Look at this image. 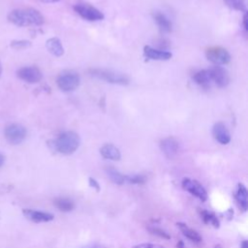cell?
Wrapping results in <instances>:
<instances>
[{"instance_id":"obj_1","label":"cell","mask_w":248,"mask_h":248,"mask_svg":"<svg viewBox=\"0 0 248 248\" xmlns=\"http://www.w3.org/2000/svg\"><path fill=\"white\" fill-rule=\"evenodd\" d=\"M8 20L16 26H41L45 22L43 15L33 8L13 10L8 15Z\"/></svg>"},{"instance_id":"obj_2","label":"cell","mask_w":248,"mask_h":248,"mask_svg":"<svg viewBox=\"0 0 248 248\" xmlns=\"http://www.w3.org/2000/svg\"><path fill=\"white\" fill-rule=\"evenodd\" d=\"M50 146L57 152L70 155L73 154L79 146V136L74 131H65L58 135L55 140L49 141Z\"/></svg>"},{"instance_id":"obj_3","label":"cell","mask_w":248,"mask_h":248,"mask_svg":"<svg viewBox=\"0 0 248 248\" xmlns=\"http://www.w3.org/2000/svg\"><path fill=\"white\" fill-rule=\"evenodd\" d=\"M89 74L99 79L105 80L107 82L112 83V84H119V85H127L129 84V78L124 74L116 73L110 70L106 69H91L89 70Z\"/></svg>"},{"instance_id":"obj_4","label":"cell","mask_w":248,"mask_h":248,"mask_svg":"<svg viewBox=\"0 0 248 248\" xmlns=\"http://www.w3.org/2000/svg\"><path fill=\"white\" fill-rule=\"evenodd\" d=\"M80 78L79 76L75 72H64L61 73L57 79L56 83L60 90L64 92H70L77 89L79 85Z\"/></svg>"},{"instance_id":"obj_5","label":"cell","mask_w":248,"mask_h":248,"mask_svg":"<svg viewBox=\"0 0 248 248\" xmlns=\"http://www.w3.org/2000/svg\"><path fill=\"white\" fill-rule=\"evenodd\" d=\"M4 135L8 142L11 144H19L25 140L27 131L24 126L17 123H13L5 128Z\"/></svg>"},{"instance_id":"obj_6","label":"cell","mask_w":248,"mask_h":248,"mask_svg":"<svg viewBox=\"0 0 248 248\" xmlns=\"http://www.w3.org/2000/svg\"><path fill=\"white\" fill-rule=\"evenodd\" d=\"M206 58L216 66L226 65L231 61V54L222 46H210L205 50Z\"/></svg>"},{"instance_id":"obj_7","label":"cell","mask_w":248,"mask_h":248,"mask_svg":"<svg viewBox=\"0 0 248 248\" xmlns=\"http://www.w3.org/2000/svg\"><path fill=\"white\" fill-rule=\"evenodd\" d=\"M74 10L82 18L89 21H98L104 19V14L90 4H77L74 6Z\"/></svg>"},{"instance_id":"obj_8","label":"cell","mask_w":248,"mask_h":248,"mask_svg":"<svg viewBox=\"0 0 248 248\" xmlns=\"http://www.w3.org/2000/svg\"><path fill=\"white\" fill-rule=\"evenodd\" d=\"M182 187L185 191L189 192L191 195L195 196L202 202H205L207 200L206 190L199 181L186 177L182 180Z\"/></svg>"},{"instance_id":"obj_9","label":"cell","mask_w":248,"mask_h":248,"mask_svg":"<svg viewBox=\"0 0 248 248\" xmlns=\"http://www.w3.org/2000/svg\"><path fill=\"white\" fill-rule=\"evenodd\" d=\"M16 76L27 83H37L43 78L42 72L35 66H26L18 69Z\"/></svg>"},{"instance_id":"obj_10","label":"cell","mask_w":248,"mask_h":248,"mask_svg":"<svg viewBox=\"0 0 248 248\" xmlns=\"http://www.w3.org/2000/svg\"><path fill=\"white\" fill-rule=\"evenodd\" d=\"M211 79L218 87H226L230 82V77L226 69L221 66H214L209 69Z\"/></svg>"},{"instance_id":"obj_11","label":"cell","mask_w":248,"mask_h":248,"mask_svg":"<svg viewBox=\"0 0 248 248\" xmlns=\"http://www.w3.org/2000/svg\"><path fill=\"white\" fill-rule=\"evenodd\" d=\"M213 138L221 144H228L231 141V135L223 122H217L212 128Z\"/></svg>"},{"instance_id":"obj_12","label":"cell","mask_w":248,"mask_h":248,"mask_svg":"<svg viewBox=\"0 0 248 248\" xmlns=\"http://www.w3.org/2000/svg\"><path fill=\"white\" fill-rule=\"evenodd\" d=\"M143 54L146 58H148L150 60H159V61L170 60L172 56V54L170 51L163 50V49H157V48L151 47L149 46H144Z\"/></svg>"},{"instance_id":"obj_13","label":"cell","mask_w":248,"mask_h":248,"mask_svg":"<svg viewBox=\"0 0 248 248\" xmlns=\"http://www.w3.org/2000/svg\"><path fill=\"white\" fill-rule=\"evenodd\" d=\"M160 148L168 158H173L178 152L179 144L175 139L170 137L161 140Z\"/></svg>"},{"instance_id":"obj_14","label":"cell","mask_w":248,"mask_h":248,"mask_svg":"<svg viewBox=\"0 0 248 248\" xmlns=\"http://www.w3.org/2000/svg\"><path fill=\"white\" fill-rule=\"evenodd\" d=\"M23 215L30 221L35 223H44V222H49L53 219V215L47 212L44 211H38L34 209H23L22 210Z\"/></svg>"},{"instance_id":"obj_15","label":"cell","mask_w":248,"mask_h":248,"mask_svg":"<svg viewBox=\"0 0 248 248\" xmlns=\"http://www.w3.org/2000/svg\"><path fill=\"white\" fill-rule=\"evenodd\" d=\"M100 153L105 159L112 160V161H118L121 158V153L119 149L111 144V143H106L100 148Z\"/></svg>"},{"instance_id":"obj_16","label":"cell","mask_w":248,"mask_h":248,"mask_svg":"<svg viewBox=\"0 0 248 248\" xmlns=\"http://www.w3.org/2000/svg\"><path fill=\"white\" fill-rule=\"evenodd\" d=\"M46 47L49 53H51L52 55H54L56 57H60L64 54V47L62 46V43L56 37L49 38L46 42Z\"/></svg>"},{"instance_id":"obj_17","label":"cell","mask_w":248,"mask_h":248,"mask_svg":"<svg viewBox=\"0 0 248 248\" xmlns=\"http://www.w3.org/2000/svg\"><path fill=\"white\" fill-rule=\"evenodd\" d=\"M193 79L200 86L208 87L210 85V83L212 82L209 69H207V70H201V71L195 73V75L193 76Z\"/></svg>"},{"instance_id":"obj_18","label":"cell","mask_w":248,"mask_h":248,"mask_svg":"<svg viewBox=\"0 0 248 248\" xmlns=\"http://www.w3.org/2000/svg\"><path fill=\"white\" fill-rule=\"evenodd\" d=\"M235 199H236L239 206L241 207V209L243 211H246L247 207H248V192H247L246 187L242 183H239L237 185Z\"/></svg>"},{"instance_id":"obj_19","label":"cell","mask_w":248,"mask_h":248,"mask_svg":"<svg viewBox=\"0 0 248 248\" xmlns=\"http://www.w3.org/2000/svg\"><path fill=\"white\" fill-rule=\"evenodd\" d=\"M176 225L179 228V230L181 231V232L183 233V235H185L191 241L199 243V242H201L202 240L201 234L197 231L189 228L186 224H184V223H177Z\"/></svg>"},{"instance_id":"obj_20","label":"cell","mask_w":248,"mask_h":248,"mask_svg":"<svg viewBox=\"0 0 248 248\" xmlns=\"http://www.w3.org/2000/svg\"><path fill=\"white\" fill-rule=\"evenodd\" d=\"M153 18L155 20V22L157 23V25L159 26V28L163 31V32H170L171 31V21L166 16V15H164L163 13L160 12H156L153 14Z\"/></svg>"},{"instance_id":"obj_21","label":"cell","mask_w":248,"mask_h":248,"mask_svg":"<svg viewBox=\"0 0 248 248\" xmlns=\"http://www.w3.org/2000/svg\"><path fill=\"white\" fill-rule=\"evenodd\" d=\"M54 205L63 212H68L74 209V202L67 198H58L54 200Z\"/></svg>"},{"instance_id":"obj_22","label":"cell","mask_w":248,"mask_h":248,"mask_svg":"<svg viewBox=\"0 0 248 248\" xmlns=\"http://www.w3.org/2000/svg\"><path fill=\"white\" fill-rule=\"evenodd\" d=\"M107 173H108L109 179L117 185H122V184H124V182H126L125 175H123L122 173H120L118 170H116L113 168H108L107 170Z\"/></svg>"},{"instance_id":"obj_23","label":"cell","mask_w":248,"mask_h":248,"mask_svg":"<svg viewBox=\"0 0 248 248\" xmlns=\"http://www.w3.org/2000/svg\"><path fill=\"white\" fill-rule=\"evenodd\" d=\"M224 2L231 9L246 12V0H224Z\"/></svg>"},{"instance_id":"obj_24","label":"cell","mask_w":248,"mask_h":248,"mask_svg":"<svg viewBox=\"0 0 248 248\" xmlns=\"http://www.w3.org/2000/svg\"><path fill=\"white\" fill-rule=\"evenodd\" d=\"M201 215H202V220H203L205 223H207V224L209 223V224L213 225L215 228H218V227H219V221H218L217 217H216L214 214H212L211 212H208V211H206V210H202V211L201 212Z\"/></svg>"},{"instance_id":"obj_25","label":"cell","mask_w":248,"mask_h":248,"mask_svg":"<svg viewBox=\"0 0 248 248\" xmlns=\"http://www.w3.org/2000/svg\"><path fill=\"white\" fill-rule=\"evenodd\" d=\"M146 178L143 175L140 174H136L132 176H126L125 175V181L132 183V184H143L145 182Z\"/></svg>"},{"instance_id":"obj_26","label":"cell","mask_w":248,"mask_h":248,"mask_svg":"<svg viewBox=\"0 0 248 248\" xmlns=\"http://www.w3.org/2000/svg\"><path fill=\"white\" fill-rule=\"evenodd\" d=\"M148 230H149V232L151 233H153L155 235H158V236H160L162 238H166V239H170V234L167 232H165L164 230H162V229H160L158 227H154V226L153 227H149Z\"/></svg>"},{"instance_id":"obj_27","label":"cell","mask_w":248,"mask_h":248,"mask_svg":"<svg viewBox=\"0 0 248 248\" xmlns=\"http://www.w3.org/2000/svg\"><path fill=\"white\" fill-rule=\"evenodd\" d=\"M31 46V43L29 41H25V40H21V41H13L11 43V46H13L14 48L16 49H21V48H25Z\"/></svg>"},{"instance_id":"obj_28","label":"cell","mask_w":248,"mask_h":248,"mask_svg":"<svg viewBox=\"0 0 248 248\" xmlns=\"http://www.w3.org/2000/svg\"><path fill=\"white\" fill-rule=\"evenodd\" d=\"M133 248H164L162 245L159 244H154V243H140Z\"/></svg>"},{"instance_id":"obj_29","label":"cell","mask_w":248,"mask_h":248,"mask_svg":"<svg viewBox=\"0 0 248 248\" xmlns=\"http://www.w3.org/2000/svg\"><path fill=\"white\" fill-rule=\"evenodd\" d=\"M89 184H90L91 187L95 188L96 191H100V185H99V183L94 178H92V177L89 178Z\"/></svg>"},{"instance_id":"obj_30","label":"cell","mask_w":248,"mask_h":248,"mask_svg":"<svg viewBox=\"0 0 248 248\" xmlns=\"http://www.w3.org/2000/svg\"><path fill=\"white\" fill-rule=\"evenodd\" d=\"M243 28L245 31H247L248 27H247V13L244 12V15H243Z\"/></svg>"},{"instance_id":"obj_31","label":"cell","mask_w":248,"mask_h":248,"mask_svg":"<svg viewBox=\"0 0 248 248\" xmlns=\"http://www.w3.org/2000/svg\"><path fill=\"white\" fill-rule=\"evenodd\" d=\"M81 248H104L103 246L101 245H98V244H90V245H86V246H83Z\"/></svg>"},{"instance_id":"obj_32","label":"cell","mask_w":248,"mask_h":248,"mask_svg":"<svg viewBox=\"0 0 248 248\" xmlns=\"http://www.w3.org/2000/svg\"><path fill=\"white\" fill-rule=\"evenodd\" d=\"M40 2H43V3H55V2H58L60 0H38Z\"/></svg>"},{"instance_id":"obj_33","label":"cell","mask_w":248,"mask_h":248,"mask_svg":"<svg viewBox=\"0 0 248 248\" xmlns=\"http://www.w3.org/2000/svg\"><path fill=\"white\" fill-rule=\"evenodd\" d=\"M4 161H5V157H4V155L2 153H0V168L4 164Z\"/></svg>"},{"instance_id":"obj_34","label":"cell","mask_w":248,"mask_h":248,"mask_svg":"<svg viewBox=\"0 0 248 248\" xmlns=\"http://www.w3.org/2000/svg\"><path fill=\"white\" fill-rule=\"evenodd\" d=\"M177 248H184V244H183V242H182L181 240L178 241V243H177Z\"/></svg>"},{"instance_id":"obj_35","label":"cell","mask_w":248,"mask_h":248,"mask_svg":"<svg viewBox=\"0 0 248 248\" xmlns=\"http://www.w3.org/2000/svg\"><path fill=\"white\" fill-rule=\"evenodd\" d=\"M241 248H248V243H247V241H246V240H244V241L242 242V244H241Z\"/></svg>"},{"instance_id":"obj_36","label":"cell","mask_w":248,"mask_h":248,"mask_svg":"<svg viewBox=\"0 0 248 248\" xmlns=\"http://www.w3.org/2000/svg\"><path fill=\"white\" fill-rule=\"evenodd\" d=\"M214 248H223V247H222L220 244H217V245L214 246Z\"/></svg>"},{"instance_id":"obj_37","label":"cell","mask_w":248,"mask_h":248,"mask_svg":"<svg viewBox=\"0 0 248 248\" xmlns=\"http://www.w3.org/2000/svg\"><path fill=\"white\" fill-rule=\"evenodd\" d=\"M1 73H2V66H1V62H0V76H1Z\"/></svg>"}]
</instances>
